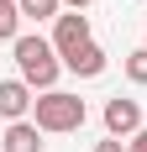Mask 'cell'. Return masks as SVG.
Returning a JSON list of instances; mask_svg holds the SVG:
<instances>
[{
  "label": "cell",
  "instance_id": "cell-1",
  "mask_svg": "<svg viewBox=\"0 0 147 152\" xmlns=\"http://www.w3.org/2000/svg\"><path fill=\"white\" fill-rule=\"evenodd\" d=\"M11 53H16V68H21V79H26L32 89H53V84H58L63 58H58V47L47 42V37H32V31H21V37L11 42Z\"/></svg>",
  "mask_w": 147,
  "mask_h": 152
},
{
  "label": "cell",
  "instance_id": "cell-2",
  "mask_svg": "<svg viewBox=\"0 0 147 152\" xmlns=\"http://www.w3.org/2000/svg\"><path fill=\"white\" fill-rule=\"evenodd\" d=\"M84 115H89L84 100L68 94V89H42V94H37V105H32V121L42 126V131H79Z\"/></svg>",
  "mask_w": 147,
  "mask_h": 152
},
{
  "label": "cell",
  "instance_id": "cell-3",
  "mask_svg": "<svg viewBox=\"0 0 147 152\" xmlns=\"http://www.w3.org/2000/svg\"><path fill=\"white\" fill-rule=\"evenodd\" d=\"M100 121H105V137H137V131H142V105H137V100H105V110H100Z\"/></svg>",
  "mask_w": 147,
  "mask_h": 152
},
{
  "label": "cell",
  "instance_id": "cell-4",
  "mask_svg": "<svg viewBox=\"0 0 147 152\" xmlns=\"http://www.w3.org/2000/svg\"><path fill=\"white\" fill-rule=\"evenodd\" d=\"M84 42H95V37H89V16H84V11H68V16L53 21V47H58V58H63V53H74V47H84Z\"/></svg>",
  "mask_w": 147,
  "mask_h": 152
},
{
  "label": "cell",
  "instance_id": "cell-5",
  "mask_svg": "<svg viewBox=\"0 0 147 152\" xmlns=\"http://www.w3.org/2000/svg\"><path fill=\"white\" fill-rule=\"evenodd\" d=\"M32 105H37V89H32L26 79H5L0 84V115L5 121H26Z\"/></svg>",
  "mask_w": 147,
  "mask_h": 152
},
{
  "label": "cell",
  "instance_id": "cell-6",
  "mask_svg": "<svg viewBox=\"0 0 147 152\" xmlns=\"http://www.w3.org/2000/svg\"><path fill=\"white\" fill-rule=\"evenodd\" d=\"M63 74L100 79V74H105V47H100V42H84V47H74V53H63Z\"/></svg>",
  "mask_w": 147,
  "mask_h": 152
},
{
  "label": "cell",
  "instance_id": "cell-7",
  "mask_svg": "<svg viewBox=\"0 0 147 152\" xmlns=\"http://www.w3.org/2000/svg\"><path fill=\"white\" fill-rule=\"evenodd\" d=\"M42 137H47V131L37 121H11L5 137H0V147H5V152H42Z\"/></svg>",
  "mask_w": 147,
  "mask_h": 152
},
{
  "label": "cell",
  "instance_id": "cell-8",
  "mask_svg": "<svg viewBox=\"0 0 147 152\" xmlns=\"http://www.w3.org/2000/svg\"><path fill=\"white\" fill-rule=\"evenodd\" d=\"M21 21H26L21 5H16V0H0V42H16V37H21Z\"/></svg>",
  "mask_w": 147,
  "mask_h": 152
},
{
  "label": "cell",
  "instance_id": "cell-9",
  "mask_svg": "<svg viewBox=\"0 0 147 152\" xmlns=\"http://www.w3.org/2000/svg\"><path fill=\"white\" fill-rule=\"evenodd\" d=\"M16 5L26 21H58V11H63V0H16Z\"/></svg>",
  "mask_w": 147,
  "mask_h": 152
},
{
  "label": "cell",
  "instance_id": "cell-10",
  "mask_svg": "<svg viewBox=\"0 0 147 152\" xmlns=\"http://www.w3.org/2000/svg\"><path fill=\"white\" fill-rule=\"evenodd\" d=\"M126 79H132V84H147V42L126 53Z\"/></svg>",
  "mask_w": 147,
  "mask_h": 152
},
{
  "label": "cell",
  "instance_id": "cell-11",
  "mask_svg": "<svg viewBox=\"0 0 147 152\" xmlns=\"http://www.w3.org/2000/svg\"><path fill=\"white\" fill-rule=\"evenodd\" d=\"M95 152H126V142H121V137H105V142H95Z\"/></svg>",
  "mask_w": 147,
  "mask_h": 152
},
{
  "label": "cell",
  "instance_id": "cell-12",
  "mask_svg": "<svg viewBox=\"0 0 147 152\" xmlns=\"http://www.w3.org/2000/svg\"><path fill=\"white\" fill-rule=\"evenodd\" d=\"M126 152H147V126L137 131V137H126Z\"/></svg>",
  "mask_w": 147,
  "mask_h": 152
},
{
  "label": "cell",
  "instance_id": "cell-13",
  "mask_svg": "<svg viewBox=\"0 0 147 152\" xmlns=\"http://www.w3.org/2000/svg\"><path fill=\"white\" fill-rule=\"evenodd\" d=\"M63 5H68V11H84V5H95V0H63Z\"/></svg>",
  "mask_w": 147,
  "mask_h": 152
}]
</instances>
